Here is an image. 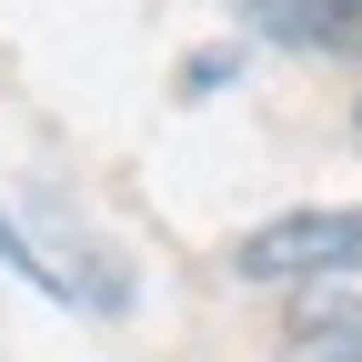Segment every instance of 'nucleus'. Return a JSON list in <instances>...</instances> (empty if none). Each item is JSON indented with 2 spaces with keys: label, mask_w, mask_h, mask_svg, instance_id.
I'll return each instance as SVG.
<instances>
[{
  "label": "nucleus",
  "mask_w": 362,
  "mask_h": 362,
  "mask_svg": "<svg viewBox=\"0 0 362 362\" xmlns=\"http://www.w3.org/2000/svg\"><path fill=\"white\" fill-rule=\"evenodd\" d=\"M292 332H362V262L292 292Z\"/></svg>",
  "instance_id": "nucleus-2"
},
{
  "label": "nucleus",
  "mask_w": 362,
  "mask_h": 362,
  "mask_svg": "<svg viewBox=\"0 0 362 362\" xmlns=\"http://www.w3.org/2000/svg\"><path fill=\"white\" fill-rule=\"evenodd\" d=\"M242 21L262 40H302V51H322V0H242Z\"/></svg>",
  "instance_id": "nucleus-3"
},
{
  "label": "nucleus",
  "mask_w": 362,
  "mask_h": 362,
  "mask_svg": "<svg viewBox=\"0 0 362 362\" xmlns=\"http://www.w3.org/2000/svg\"><path fill=\"white\" fill-rule=\"evenodd\" d=\"M322 51H352L362 61V0H322Z\"/></svg>",
  "instance_id": "nucleus-6"
},
{
  "label": "nucleus",
  "mask_w": 362,
  "mask_h": 362,
  "mask_svg": "<svg viewBox=\"0 0 362 362\" xmlns=\"http://www.w3.org/2000/svg\"><path fill=\"white\" fill-rule=\"evenodd\" d=\"M362 262V202H312V211H272L232 242V282H272V292H302L322 272Z\"/></svg>",
  "instance_id": "nucleus-1"
},
{
  "label": "nucleus",
  "mask_w": 362,
  "mask_h": 362,
  "mask_svg": "<svg viewBox=\"0 0 362 362\" xmlns=\"http://www.w3.org/2000/svg\"><path fill=\"white\" fill-rule=\"evenodd\" d=\"M282 362H362V332H292Z\"/></svg>",
  "instance_id": "nucleus-5"
},
{
  "label": "nucleus",
  "mask_w": 362,
  "mask_h": 362,
  "mask_svg": "<svg viewBox=\"0 0 362 362\" xmlns=\"http://www.w3.org/2000/svg\"><path fill=\"white\" fill-rule=\"evenodd\" d=\"M0 262H11V272H21V282H40V292H61V272H51V262H40V242L21 232V221H11V211H0Z\"/></svg>",
  "instance_id": "nucleus-4"
},
{
  "label": "nucleus",
  "mask_w": 362,
  "mask_h": 362,
  "mask_svg": "<svg viewBox=\"0 0 362 362\" xmlns=\"http://www.w3.org/2000/svg\"><path fill=\"white\" fill-rule=\"evenodd\" d=\"M352 141H362V111H352Z\"/></svg>",
  "instance_id": "nucleus-8"
},
{
  "label": "nucleus",
  "mask_w": 362,
  "mask_h": 362,
  "mask_svg": "<svg viewBox=\"0 0 362 362\" xmlns=\"http://www.w3.org/2000/svg\"><path fill=\"white\" fill-rule=\"evenodd\" d=\"M232 71H242V61H232V51H202V61H192V71H181V90H221V81H232Z\"/></svg>",
  "instance_id": "nucleus-7"
}]
</instances>
